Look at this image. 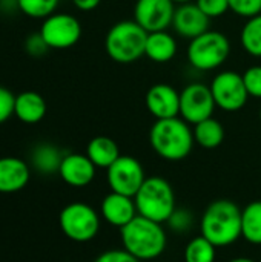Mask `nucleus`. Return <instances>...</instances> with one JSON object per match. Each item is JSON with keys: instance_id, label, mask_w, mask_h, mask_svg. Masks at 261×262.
<instances>
[{"instance_id": "4", "label": "nucleus", "mask_w": 261, "mask_h": 262, "mask_svg": "<svg viewBox=\"0 0 261 262\" xmlns=\"http://www.w3.org/2000/svg\"><path fill=\"white\" fill-rule=\"evenodd\" d=\"M148 32L135 20H122L112 25L105 37V51L120 64H129L145 55Z\"/></svg>"}, {"instance_id": "34", "label": "nucleus", "mask_w": 261, "mask_h": 262, "mask_svg": "<svg viewBox=\"0 0 261 262\" xmlns=\"http://www.w3.org/2000/svg\"><path fill=\"white\" fill-rule=\"evenodd\" d=\"M102 0H72L74 6L80 11H92L100 5Z\"/></svg>"}, {"instance_id": "15", "label": "nucleus", "mask_w": 261, "mask_h": 262, "mask_svg": "<svg viewBox=\"0 0 261 262\" xmlns=\"http://www.w3.org/2000/svg\"><path fill=\"white\" fill-rule=\"evenodd\" d=\"M97 167L85 154H66L62 160L58 175L71 187H86L95 178Z\"/></svg>"}, {"instance_id": "27", "label": "nucleus", "mask_w": 261, "mask_h": 262, "mask_svg": "<svg viewBox=\"0 0 261 262\" xmlns=\"http://www.w3.org/2000/svg\"><path fill=\"white\" fill-rule=\"evenodd\" d=\"M166 224L175 233H186L194 226V215L188 209H175Z\"/></svg>"}, {"instance_id": "31", "label": "nucleus", "mask_w": 261, "mask_h": 262, "mask_svg": "<svg viewBox=\"0 0 261 262\" xmlns=\"http://www.w3.org/2000/svg\"><path fill=\"white\" fill-rule=\"evenodd\" d=\"M15 95L5 86H0V124L6 123L14 115Z\"/></svg>"}, {"instance_id": "29", "label": "nucleus", "mask_w": 261, "mask_h": 262, "mask_svg": "<svg viewBox=\"0 0 261 262\" xmlns=\"http://www.w3.org/2000/svg\"><path fill=\"white\" fill-rule=\"evenodd\" d=\"M229 9L243 18H251L261 14V0H229Z\"/></svg>"}, {"instance_id": "28", "label": "nucleus", "mask_w": 261, "mask_h": 262, "mask_svg": "<svg viewBox=\"0 0 261 262\" xmlns=\"http://www.w3.org/2000/svg\"><path fill=\"white\" fill-rule=\"evenodd\" d=\"M243 81L249 97L261 100V64L249 66L243 74Z\"/></svg>"}, {"instance_id": "3", "label": "nucleus", "mask_w": 261, "mask_h": 262, "mask_svg": "<svg viewBox=\"0 0 261 262\" xmlns=\"http://www.w3.org/2000/svg\"><path fill=\"white\" fill-rule=\"evenodd\" d=\"M120 239L123 249L138 261L157 259L168 243L163 226L140 215L120 229Z\"/></svg>"}, {"instance_id": "19", "label": "nucleus", "mask_w": 261, "mask_h": 262, "mask_svg": "<svg viewBox=\"0 0 261 262\" xmlns=\"http://www.w3.org/2000/svg\"><path fill=\"white\" fill-rule=\"evenodd\" d=\"M177 40L175 37L166 31L149 32L146 38L145 55L154 63H168L177 54Z\"/></svg>"}, {"instance_id": "16", "label": "nucleus", "mask_w": 261, "mask_h": 262, "mask_svg": "<svg viewBox=\"0 0 261 262\" xmlns=\"http://www.w3.org/2000/svg\"><path fill=\"white\" fill-rule=\"evenodd\" d=\"M100 213L108 224L118 229L125 227L138 215L134 198L117 192H109L103 198L100 206Z\"/></svg>"}, {"instance_id": "14", "label": "nucleus", "mask_w": 261, "mask_h": 262, "mask_svg": "<svg viewBox=\"0 0 261 262\" xmlns=\"http://www.w3.org/2000/svg\"><path fill=\"white\" fill-rule=\"evenodd\" d=\"M145 104L155 120L180 117V92L168 83L152 84L145 95Z\"/></svg>"}, {"instance_id": "5", "label": "nucleus", "mask_w": 261, "mask_h": 262, "mask_svg": "<svg viewBox=\"0 0 261 262\" xmlns=\"http://www.w3.org/2000/svg\"><path fill=\"white\" fill-rule=\"evenodd\" d=\"M137 213L155 223H166L175 207V193L168 180L149 177L134 196Z\"/></svg>"}, {"instance_id": "11", "label": "nucleus", "mask_w": 261, "mask_h": 262, "mask_svg": "<svg viewBox=\"0 0 261 262\" xmlns=\"http://www.w3.org/2000/svg\"><path fill=\"white\" fill-rule=\"evenodd\" d=\"M215 107L209 84L194 81L180 92V117L191 126L214 117Z\"/></svg>"}, {"instance_id": "24", "label": "nucleus", "mask_w": 261, "mask_h": 262, "mask_svg": "<svg viewBox=\"0 0 261 262\" xmlns=\"http://www.w3.org/2000/svg\"><path fill=\"white\" fill-rule=\"evenodd\" d=\"M240 45L246 54L261 58V14L246 18L240 31Z\"/></svg>"}, {"instance_id": "26", "label": "nucleus", "mask_w": 261, "mask_h": 262, "mask_svg": "<svg viewBox=\"0 0 261 262\" xmlns=\"http://www.w3.org/2000/svg\"><path fill=\"white\" fill-rule=\"evenodd\" d=\"M60 0H15L17 8L31 18H46L55 12Z\"/></svg>"}, {"instance_id": "37", "label": "nucleus", "mask_w": 261, "mask_h": 262, "mask_svg": "<svg viewBox=\"0 0 261 262\" xmlns=\"http://www.w3.org/2000/svg\"><path fill=\"white\" fill-rule=\"evenodd\" d=\"M258 117H260V121H261V107H260V112H258Z\"/></svg>"}, {"instance_id": "17", "label": "nucleus", "mask_w": 261, "mask_h": 262, "mask_svg": "<svg viewBox=\"0 0 261 262\" xmlns=\"http://www.w3.org/2000/svg\"><path fill=\"white\" fill-rule=\"evenodd\" d=\"M31 169L17 157L0 158V193H15L29 183Z\"/></svg>"}, {"instance_id": "8", "label": "nucleus", "mask_w": 261, "mask_h": 262, "mask_svg": "<svg viewBox=\"0 0 261 262\" xmlns=\"http://www.w3.org/2000/svg\"><path fill=\"white\" fill-rule=\"evenodd\" d=\"M209 88L215 106L225 112H238L246 106L249 100V94L246 91L243 77L235 71L218 72L212 78Z\"/></svg>"}, {"instance_id": "6", "label": "nucleus", "mask_w": 261, "mask_h": 262, "mask_svg": "<svg viewBox=\"0 0 261 262\" xmlns=\"http://www.w3.org/2000/svg\"><path fill=\"white\" fill-rule=\"evenodd\" d=\"M231 54V41L226 34L209 29L189 41L186 55L189 64L202 72L215 71L225 64Z\"/></svg>"}, {"instance_id": "35", "label": "nucleus", "mask_w": 261, "mask_h": 262, "mask_svg": "<svg viewBox=\"0 0 261 262\" xmlns=\"http://www.w3.org/2000/svg\"><path fill=\"white\" fill-rule=\"evenodd\" d=\"M228 262H257L254 261V259H251V258H246V256H238V258H234V259H231V261Z\"/></svg>"}, {"instance_id": "25", "label": "nucleus", "mask_w": 261, "mask_h": 262, "mask_svg": "<svg viewBox=\"0 0 261 262\" xmlns=\"http://www.w3.org/2000/svg\"><path fill=\"white\" fill-rule=\"evenodd\" d=\"M183 256L185 262H215L217 247L200 235L186 244Z\"/></svg>"}, {"instance_id": "22", "label": "nucleus", "mask_w": 261, "mask_h": 262, "mask_svg": "<svg viewBox=\"0 0 261 262\" xmlns=\"http://www.w3.org/2000/svg\"><path fill=\"white\" fill-rule=\"evenodd\" d=\"M192 132H194L195 143L200 147L208 149V150L217 149L223 143V140H225V127L214 117L206 118V120L197 123L192 127Z\"/></svg>"}, {"instance_id": "1", "label": "nucleus", "mask_w": 261, "mask_h": 262, "mask_svg": "<svg viewBox=\"0 0 261 262\" xmlns=\"http://www.w3.org/2000/svg\"><path fill=\"white\" fill-rule=\"evenodd\" d=\"M200 235L218 247H229L242 238V209L231 200L211 203L200 220Z\"/></svg>"}, {"instance_id": "13", "label": "nucleus", "mask_w": 261, "mask_h": 262, "mask_svg": "<svg viewBox=\"0 0 261 262\" xmlns=\"http://www.w3.org/2000/svg\"><path fill=\"white\" fill-rule=\"evenodd\" d=\"M209 23L211 18L197 6L195 2H191L175 6L171 28L178 37L191 41L203 32L209 31Z\"/></svg>"}, {"instance_id": "32", "label": "nucleus", "mask_w": 261, "mask_h": 262, "mask_svg": "<svg viewBox=\"0 0 261 262\" xmlns=\"http://www.w3.org/2000/svg\"><path fill=\"white\" fill-rule=\"evenodd\" d=\"M25 49L29 55L32 57H40L43 54H46L49 51V46L46 45V41L43 40L42 34L40 32H35V34H31L28 35L26 41H25Z\"/></svg>"}, {"instance_id": "10", "label": "nucleus", "mask_w": 261, "mask_h": 262, "mask_svg": "<svg viewBox=\"0 0 261 262\" xmlns=\"http://www.w3.org/2000/svg\"><path fill=\"white\" fill-rule=\"evenodd\" d=\"M49 49H68L78 43L82 25L77 17L66 12H54L43 18L38 31Z\"/></svg>"}, {"instance_id": "7", "label": "nucleus", "mask_w": 261, "mask_h": 262, "mask_svg": "<svg viewBox=\"0 0 261 262\" xmlns=\"http://www.w3.org/2000/svg\"><path fill=\"white\" fill-rule=\"evenodd\" d=\"M58 224L66 238L74 243H89L100 232V215L86 203H71L60 212Z\"/></svg>"}, {"instance_id": "12", "label": "nucleus", "mask_w": 261, "mask_h": 262, "mask_svg": "<svg viewBox=\"0 0 261 262\" xmlns=\"http://www.w3.org/2000/svg\"><path fill=\"white\" fill-rule=\"evenodd\" d=\"M175 3L172 0H137L134 6V20L149 34L166 31L172 25Z\"/></svg>"}, {"instance_id": "20", "label": "nucleus", "mask_w": 261, "mask_h": 262, "mask_svg": "<svg viewBox=\"0 0 261 262\" xmlns=\"http://www.w3.org/2000/svg\"><path fill=\"white\" fill-rule=\"evenodd\" d=\"M86 155L97 169H108L120 157V149L112 138L98 135L88 143Z\"/></svg>"}, {"instance_id": "21", "label": "nucleus", "mask_w": 261, "mask_h": 262, "mask_svg": "<svg viewBox=\"0 0 261 262\" xmlns=\"http://www.w3.org/2000/svg\"><path fill=\"white\" fill-rule=\"evenodd\" d=\"M63 157L65 155L60 152L57 146L49 143H42L34 147L31 154V164L37 172L43 175H51L55 172L58 173Z\"/></svg>"}, {"instance_id": "33", "label": "nucleus", "mask_w": 261, "mask_h": 262, "mask_svg": "<svg viewBox=\"0 0 261 262\" xmlns=\"http://www.w3.org/2000/svg\"><path fill=\"white\" fill-rule=\"evenodd\" d=\"M94 262H142L134 258L131 253H128L125 249H114L106 250L102 255H98Z\"/></svg>"}, {"instance_id": "18", "label": "nucleus", "mask_w": 261, "mask_h": 262, "mask_svg": "<svg viewBox=\"0 0 261 262\" xmlns=\"http://www.w3.org/2000/svg\"><path fill=\"white\" fill-rule=\"evenodd\" d=\"M48 106L45 98L34 91H25L15 95L14 115L25 124H37L46 115Z\"/></svg>"}, {"instance_id": "9", "label": "nucleus", "mask_w": 261, "mask_h": 262, "mask_svg": "<svg viewBox=\"0 0 261 262\" xmlns=\"http://www.w3.org/2000/svg\"><path fill=\"white\" fill-rule=\"evenodd\" d=\"M146 175L142 163L131 155H120L115 163L106 169V181L111 192L126 196H135L145 183Z\"/></svg>"}, {"instance_id": "36", "label": "nucleus", "mask_w": 261, "mask_h": 262, "mask_svg": "<svg viewBox=\"0 0 261 262\" xmlns=\"http://www.w3.org/2000/svg\"><path fill=\"white\" fill-rule=\"evenodd\" d=\"M175 5H183V3H191V2H195V0H172Z\"/></svg>"}, {"instance_id": "2", "label": "nucleus", "mask_w": 261, "mask_h": 262, "mask_svg": "<svg viewBox=\"0 0 261 262\" xmlns=\"http://www.w3.org/2000/svg\"><path fill=\"white\" fill-rule=\"evenodd\" d=\"M149 143L154 152L166 161L185 160L195 144L189 123L182 117L155 120L149 130Z\"/></svg>"}, {"instance_id": "23", "label": "nucleus", "mask_w": 261, "mask_h": 262, "mask_svg": "<svg viewBox=\"0 0 261 262\" xmlns=\"http://www.w3.org/2000/svg\"><path fill=\"white\" fill-rule=\"evenodd\" d=\"M242 238L252 246H261V200L242 210Z\"/></svg>"}, {"instance_id": "30", "label": "nucleus", "mask_w": 261, "mask_h": 262, "mask_svg": "<svg viewBox=\"0 0 261 262\" xmlns=\"http://www.w3.org/2000/svg\"><path fill=\"white\" fill-rule=\"evenodd\" d=\"M197 6L212 20L225 15L229 9V0H195Z\"/></svg>"}]
</instances>
